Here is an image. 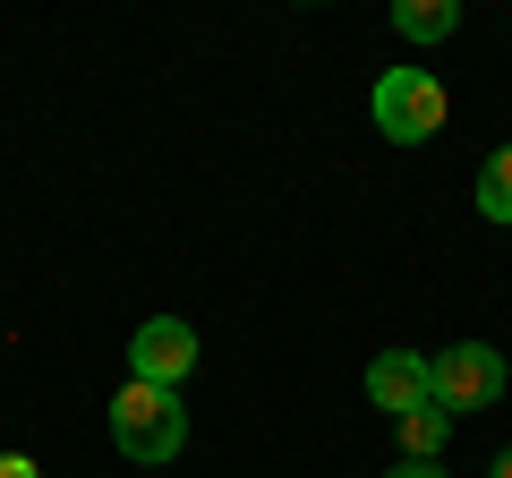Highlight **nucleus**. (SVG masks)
Wrapping results in <instances>:
<instances>
[{
    "label": "nucleus",
    "mask_w": 512,
    "mask_h": 478,
    "mask_svg": "<svg viewBox=\"0 0 512 478\" xmlns=\"http://www.w3.org/2000/svg\"><path fill=\"white\" fill-rule=\"evenodd\" d=\"M111 444H120L128 461H146V470L180 461V444H188V410H180V393L137 385V376H128V385L111 393Z\"/></svg>",
    "instance_id": "obj_1"
},
{
    "label": "nucleus",
    "mask_w": 512,
    "mask_h": 478,
    "mask_svg": "<svg viewBox=\"0 0 512 478\" xmlns=\"http://www.w3.org/2000/svg\"><path fill=\"white\" fill-rule=\"evenodd\" d=\"M504 385H512V368H504V350H495V342H453V350L427 359V393H436L453 419H461V410L504 402Z\"/></svg>",
    "instance_id": "obj_2"
},
{
    "label": "nucleus",
    "mask_w": 512,
    "mask_h": 478,
    "mask_svg": "<svg viewBox=\"0 0 512 478\" xmlns=\"http://www.w3.org/2000/svg\"><path fill=\"white\" fill-rule=\"evenodd\" d=\"M444 111L453 103H444V86L427 69H384L376 77V129L393 137V146H427V137L444 129Z\"/></svg>",
    "instance_id": "obj_3"
},
{
    "label": "nucleus",
    "mask_w": 512,
    "mask_h": 478,
    "mask_svg": "<svg viewBox=\"0 0 512 478\" xmlns=\"http://www.w3.org/2000/svg\"><path fill=\"white\" fill-rule=\"evenodd\" d=\"M188 368H197V333H188L180 316H154V325H137V342H128V376H137V385L180 393Z\"/></svg>",
    "instance_id": "obj_4"
},
{
    "label": "nucleus",
    "mask_w": 512,
    "mask_h": 478,
    "mask_svg": "<svg viewBox=\"0 0 512 478\" xmlns=\"http://www.w3.org/2000/svg\"><path fill=\"white\" fill-rule=\"evenodd\" d=\"M367 402H376L384 419H402V410L436 402V393H427V359H419V350H384L376 368H367Z\"/></svg>",
    "instance_id": "obj_5"
},
{
    "label": "nucleus",
    "mask_w": 512,
    "mask_h": 478,
    "mask_svg": "<svg viewBox=\"0 0 512 478\" xmlns=\"http://www.w3.org/2000/svg\"><path fill=\"white\" fill-rule=\"evenodd\" d=\"M393 436H402L410 461H436L444 436H453V410H444V402H419V410H402V419H393Z\"/></svg>",
    "instance_id": "obj_6"
},
{
    "label": "nucleus",
    "mask_w": 512,
    "mask_h": 478,
    "mask_svg": "<svg viewBox=\"0 0 512 478\" xmlns=\"http://www.w3.org/2000/svg\"><path fill=\"white\" fill-rule=\"evenodd\" d=\"M453 26H461L453 0H402V9H393V35H410V43H444Z\"/></svg>",
    "instance_id": "obj_7"
},
{
    "label": "nucleus",
    "mask_w": 512,
    "mask_h": 478,
    "mask_svg": "<svg viewBox=\"0 0 512 478\" xmlns=\"http://www.w3.org/2000/svg\"><path fill=\"white\" fill-rule=\"evenodd\" d=\"M478 214H487V222H512V146H495L487 171H478Z\"/></svg>",
    "instance_id": "obj_8"
},
{
    "label": "nucleus",
    "mask_w": 512,
    "mask_h": 478,
    "mask_svg": "<svg viewBox=\"0 0 512 478\" xmlns=\"http://www.w3.org/2000/svg\"><path fill=\"white\" fill-rule=\"evenodd\" d=\"M0 478H43V470H35L26 453H0Z\"/></svg>",
    "instance_id": "obj_9"
},
{
    "label": "nucleus",
    "mask_w": 512,
    "mask_h": 478,
    "mask_svg": "<svg viewBox=\"0 0 512 478\" xmlns=\"http://www.w3.org/2000/svg\"><path fill=\"white\" fill-rule=\"evenodd\" d=\"M393 478H444V470H436V461H402V470H393Z\"/></svg>",
    "instance_id": "obj_10"
},
{
    "label": "nucleus",
    "mask_w": 512,
    "mask_h": 478,
    "mask_svg": "<svg viewBox=\"0 0 512 478\" xmlns=\"http://www.w3.org/2000/svg\"><path fill=\"white\" fill-rule=\"evenodd\" d=\"M495 478H512V453H495Z\"/></svg>",
    "instance_id": "obj_11"
}]
</instances>
